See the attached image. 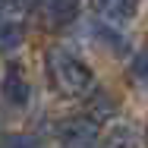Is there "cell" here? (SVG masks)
Returning a JSON list of instances; mask_svg holds the SVG:
<instances>
[{"instance_id":"277c9868","label":"cell","mask_w":148,"mask_h":148,"mask_svg":"<svg viewBox=\"0 0 148 148\" xmlns=\"http://www.w3.org/2000/svg\"><path fill=\"white\" fill-rule=\"evenodd\" d=\"M29 79H25V69L19 63H10L6 66V76H3V101L13 104V107H25L29 104Z\"/></svg>"},{"instance_id":"3957f363","label":"cell","mask_w":148,"mask_h":148,"mask_svg":"<svg viewBox=\"0 0 148 148\" xmlns=\"http://www.w3.org/2000/svg\"><path fill=\"white\" fill-rule=\"evenodd\" d=\"M79 16V0H38V22L47 32L66 29Z\"/></svg>"},{"instance_id":"6da1fadb","label":"cell","mask_w":148,"mask_h":148,"mask_svg":"<svg viewBox=\"0 0 148 148\" xmlns=\"http://www.w3.org/2000/svg\"><path fill=\"white\" fill-rule=\"evenodd\" d=\"M44 66H47V79H51L54 91L63 98H82L95 85L88 63L69 51H63V47H51L44 57Z\"/></svg>"},{"instance_id":"8992f818","label":"cell","mask_w":148,"mask_h":148,"mask_svg":"<svg viewBox=\"0 0 148 148\" xmlns=\"http://www.w3.org/2000/svg\"><path fill=\"white\" fill-rule=\"evenodd\" d=\"M29 0H0V25H25Z\"/></svg>"},{"instance_id":"52a82bcc","label":"cell","mask_w":148,"mask_h":148,"mask_svg":"<svg viewBox=\"0 0 148 148\" xmlns=\"http://www.w3.org/2000/svg\"><path fill=\"white\" fill-rule=\"evenodd\" d=\"M114 98L110 95H104V91H95L91 95V101H88V107L82 110V114H88L91 120H98V123H104V120H110L114 117Z\"/></svg>"},{"instance_id":"7a4b0ae2","label":"cell","mask_w":148,"mask_h":148,"mask_svg":"<svg viewBox=\"0 0 148 148\" xmlns=\"http://www.w3.org/2000/svg\"><path fill=\"white\" fill-rule=\"evenodd\" d=\"M101 136V123L91 120L88 114H76V117L60 123V142L63 148H95Z\"/></svg>"},{"instance_id":"9c48e42d","label":"cell","mask_w":148,"mask_h":148,"mask_svg":"<svg viewBox=\"0 0 148 148\" xmlns=\"http://www.w3.org/2000/svg\"><path fill=\"white\" fill-rule=\"evenodd\" d=\"M101 148H132V132L123 126V129H114L104 142H101Z\"/></svg>"},{"instance_id":"ba28073f","label":"cell","mask_w":148,"mask_h":148,"mask_svg":"<svg viewBox=\"0 0 148 148\" xmlns=\"http://www.w3.org/2000/svg\"><path fill=\"white\" fill-rule=\"evenodd\" d=\"M25 38V29L22 25H0V54H10L22 44Z\"/></svg>"},{"instance_id":"8fae6325","label":"cell","mask_w":148,"mask_h":148,"mask_svg":"<svg viewBox=\"0 0 148 148\" xmlns=\"http://www.w3.org/2000/svg\"><path fill=\"white\" fill-rule=\"evenodd\" d=\"M139 69H142V73L148 76V44H145V51L139 54Z\"/></svg>"},{"instance_id":"7c38bea8","label":"cell","mask_w":148,"mask_h":148,"mask_svg":"<svg viewBox=\"0 0 148 148\" xmlns=\"http://www.w3.org/2000/svg\"><path fill=\"white\" fill-rule=\"evenodd\" d=\"M145 145H148V126H145Z\"/></svg>"},{"instance_id":"30bf717a","label":"cell","mask_w":148,"mask_h":148,"mask_svg":"<svg viewBox=\"0 0 148 148\" xmlns=\"http://www.w3.org/2000/svg\"><path fill=\"white\" fill-rule=\"evenodd\" d=\"M0 148H41V142L35 139V136H25V132H19V136H6Z\"/></svg>"},{"instance_id":"5b68a950","label":"cell","mask_w":148,"mask_h":148,"mask_svg":"<svg viewBox=\"0 0 148 148\" xmlns=\"http://www.w3.org/2000/svg\"><path fill=\"white\" fill-rule=\"evenodd\" d=\"M95 6H98V13H101L104 19H110V22H126V19L136 16L139 0H95Z\"/></svg>"}]
</instances>
